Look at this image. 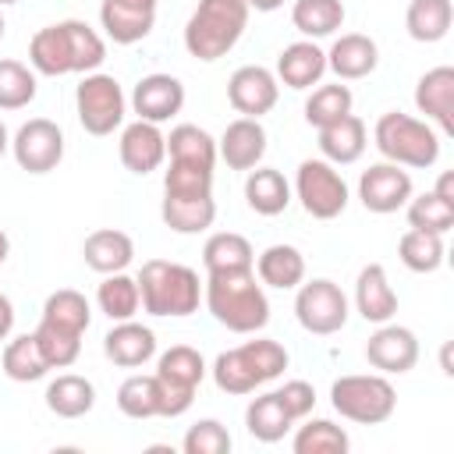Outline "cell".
<instances>
[{
  "label": "cell",
  "mask_w": 454,
  "mask_h": 454,
  "mask_svg": "<svg viewBox=\"0 0 454 454\" xmlns=\"http://www.w3.org/2000/svg\"><path fill=\"white\" fill-rule=\"evenodd\" d=\"M103 60H106L103 35L78 18L46 25L28 39V64L35 74H46V78L89 74V71H99Z\"/></svg>",
  "instance_id": "obj_1"
},
{
  "label": "cell",
  "mask_w": 454,
  "mask_h": 454,
  "mask_svg": "<svg viewBox=\"0 0 454 454\" xmlns=\"http://www.w3.org/2000/svg\"><path fill=\"white\" fill-rule=\"evenodd\" d=\"M202 301H206L209 316L234 333H255L270 323V298H266L255 270L206 273Z\"/></svg>",
  "instance_id": "obj_2"
},
{
  "label": "cell",
  "mask_w": 454,
  "mask_h": 454,
  "mask_svg": "<svg viewBox=\"0 0 454 454\" xmlns=\"http://www.w3.org/2000/svg\"><path fill=\"white\" fill-rule=\"evenodd\" d=\"M248 14L252 11L245 0H199L184 21V50L206 64L227 57L245 35Z\"/></svg>",
  "instance_id": "obj_3"
},
{
  "label": "cell",
  "mask_w": 454,
  "mask_h": 454,
  "mask_svg": "<svg viewBox=\"0 0 454 454\" xmlns=\"http://www.w3.org/2000/svg\"><path fill=\"white\" fill-rule=\"evenodd\" d=\"M138 294L149 316H192L202 301V280L192 266L170 259H145L138 270Z\"/></svg>",
  "instance_id": "obj_4"
},
{
  "label": "cell",
  "mask_w": 454,
  "mask_h": 454,
  "mask_svg": "<svg viewBox=\"0 0 454 454\" xmlns=\"http://www.w3.org/2000/svg\"><path fill=\"white\" fill-rule=\"evenodd\" d=\"M284 369H287V348L280 340L255 337L231 351H220L209 372L223 394H252L255 387L277 380Z\"/></svg>",
  "instance_id": "obj_5"
},
{
  "label": "cell",
  "mask_w": 454,
  "mask_h": 454,
  "mask_svg": "<svg viewBox=\"0 0 454 454\" xmlns=\"http://www.w3.org/2000/svg\"><path fill=\"white\" fill-rule=\"evenodd\" d=\"M372 142H376L380 156L397 167L426 170L440 160V131L429 121L401 114V110L380 114V121L372 128Z\"/></svg>",
  "instance_id": "obj_6"
},
{
  "label": "cell",
  "mask_w": 454,
  "mask_h": 454,
  "mask_svg": "<svg viewBox=\"0 0 454 454\" xmlns=\"http://www.w3.org/2000/svg\"><path fill=\"white\" fill-rule=\"evenodd\" d=\"M330 404L340 419L358 426H380L397 408V390L383 372H351L333 380Z\"/></svg>",
  "instance_id": "obj_7"
},
{
  "label": "cell",
  "mask_w": 454,
  "mask_h": 454,
  "mask_svg": "<svg viewBox=\"0 0 454 454\" xmlns=\"http://www.w3.org/2000/svg\"><path fill=\"white\" fill-rule=\"evenodd\" d=\"M124 110H128V99H124V89L114 74H103V71H89L78 89H74V114H78V124L103 138V135H114L121 124H124Z\"/></svg>",
  "instance_id": "obj_8"
},
{
  "label": "cell",
  "mask_w": 454,
  "mask_h": 454,
  "mask_svg": "<svg viewBox=\"0 0 454 454\" xmlns=\"http://www.w3.org/2000/svg\"><path fill=\"white\" fill-rule=\"evenodd\" d=\"M156 380L163 390V419H177L192 408L195 390L206 380V362L195 348L174 344L156 358Z\"/></svg>",
  "instance_id": "obj_9"
},
{
  "label": "cell",
  "mask_w": 454,
  "mask_h": 454,
  "mask_svg": "<svg viewBox=\"0 0 454 454\" xmlns=\"http://www.w3.org/2000/svg\"><path fill=\"white\" fill-rule=\"evenodd\" d=\"M294 195L316 220H333L348 209V181L330 160H301L294 174Z\"/></svg>",
  "instance_id": "obj_10"
},
{
  "label": "cell",
  "mask_w": 454,
  "mask_h": 454,
  "mask_svg": "<svg viewBox=\"0 0 454 454\" xmlns=\"http://www.w3.org/2000/svg\"><path fill=\"white\" fill-rule=\"evenodd\" d=\"M348 294L326 280V277H316V280H301L298 284V294H294V316L301 323V330L316 333V337H330L337 330H344L348 323Z\"/></svg>",
  "instance_id": "obj_11"
},
{
  "label": "cell",
  "mask_w": 454,
  "mask_h": 454,
  "mask_svg": "<svg viewBox=\"0 0 454 454\" xmlns=\"http://www.w3.org/2000/svg\"><path fill=\"white\" fill-rule=\"evenodd\" d=\"M11 153L21 170L50 174L64 160V131L50 117H32L11 135Z\"/></svg>",
  "instance_id": "obj_12"
},
{
  "label": "cell",
  "mask_w": 454,
  "mask_h": 454,
  "mask_svg": "<svg viewBox=\"0 0 454 454\" xmlns=\"http://www.w3.org/2000/svg\"><path fill=\"white\" fill-rule=\"evenodd\" d=\"M411 195H415L411 174H408L404 167L390 163V160L372 163V167L362 170V177H358V199H362V206H365L369 213H380V216L397 213V209H404V202H408Z\"/></svg>",
  "instance_id": "obj_13"
},
{
  "label": "cell",
  "mask_w": 454,
  "mask_h": 454,
  "mask_svg": "<svg viewBox=\"0 0 454 454\" xmlns=\"http://www.w3.org/2000/svg\"><path fill=\"white\" fill-rule=\"evenodd\" d=\"M280 99V82L270 67L262 64H245L227 78V103L241 114V117H262L277 106Z\"/></svg>",
  "instance_id": "obj_14"
},
{
  "label": "cell",
  "mask_w": 454,
  "mask_h": 454,
  "mask_svg": "<svg viewBox=\"0 0 454 454\" xmlns=\"http://www.w3.org/2000/svg\"><path fill=\"white\" fill-rule=\"evenodd\" d=\"M365 362L383 376H404L419 362V337L408 326L380 323V330L365 344Z\"/></svg>",
  "instance_id": "obj_15"
},
{
  "label": "cell",
  "mask_w": 454,
  "mask_h": 454,
  "mask_svg": "<svg viewBox=\"0 0 454 454\" xmlns=\"http://www.w3.org/2000/svg\"><path fill=\"white\" fill-rule=\"evenodd\" d=\"M181 106H184V85L174 74L156 71V74L138 78L131 89V110L138 114V121L163 124L174 114H181Z\"/></svg>",
  "instance_id": "obj_16"
},
{
  "label": "cell",
  "mask_w": 454,
  "mask_h": 454,
  "mask_svg": "<svg viewBox=\"0 0 454 454\" xmlns=\"http://www.w3.org/2000/svg\"><path fill=\"white\" fill-rule=\"evenodd\" d=\"M117 153H121L124 170L145 177V174H153V170L163 167V160H167V135L153 121H131L121 131Z\"/></svg>",
  "instance_id": "obj_17"
},
{
  "label": "cell",
  "mask_w": 454,
  "mask_h": 454,
  "mask_svg": "<svg viewBox=\"0 0 454 454\" xmlns=\"http://www.w3.org/2000/svg\"><path fill=\"white\" fill-rule=\"evenodd\" d=\"M156 4L160 0H103L99 21L106 39H114L117 46L142 43L156 25Z\"/></svg>",
  "instance_id": "obj_18"
},
{
  "label": "cell",
  "mask_w": 454,
  "mask_h": 454,
  "mask_svg": "<svg viewBox=\"0 0 454 454\" xmlns=\"http://www.w3.org/2000/svg\"><path fill=\"white\" fill-rule=\"evenodd\" d=\"M415 106L440 135H454V67L440 64L415 82Z\"/></svg>",
  "instance_id": "obj_19"
},
{
  "label": "cell",
  "mask_w": 454,
  "mask_h": 454,
  "mask_svg": "<svg viewBox=\"0 0 454 454\" xmlns=\"http://www.w3.org/2000/svg\"><path fill=\"white\" fill-rule=\"evenodd\" d=\"M216 156L231 170H252L266 156V128L255 117H238L216 138Z\"/></svg>",
  "instance_id": "obj_20"
},
{
  "label": "cell",
  "mask_w": 454,
  "mask_h": 454,
  "mask_svg": "<svg viewBox=\"0 0 454 454\" xmlns=\"http://www.w3.org/2000/svg\"><path fill=\"white\" fill-rule=\"evenodd\" d=\"M376 64H380V46H376V39H369L362 32H344L326 50V67L337 74V82L369 78L376 71Z\"/></svg>",
  "instance_id": "obj_21"
},
{
  "label": "cell",
  "mask_w": 454,
  "mask_h": 454,
  "mask_svg": "<svg viewBox=\"0 0 454 454\" xmlns=\"http://www.w3.org/2000/svg\"><path fill=\"white\" fill-rule=\"evenodd\" d=\"M355 312L365 323H390L397 316V291L387 280V270L380 262H369L358 270L355 280Z\"/></svg>",
  "instance_id": "obj_22"
},
{
  "label": "cell",
  "mask_w": 454,
  "mask_h": 454,
  "mask_svg": "<svg viewBox=\"0 0 454 454\" xmlns=\"http://www.w3.org/2000/svg\"><path fill=\"white\" fill-rule=\"evenodd\" d=\"M326 74V50L316 46V39H298L291 46L280 50L277 57V82H284L287 89H312L319 85Z\"/></svg>",
  "instance_id": "obj_23"
},
{
  "label": "cell",
  "mask_w": 454,
  "mask_h": 454,
  "mask_svg": "<svg viewBox=\"0 0 454 454\" xmlns=\"http://www.w3.org/2000/svg\"><path fill=\"white\" fill-rule=\"evenodd\" d=\"M103 355L121 369H138L156 355V333L135 319H121L103 337Z\"/></svg>",
  "instance_id": "obj_24"
},
{
  "label": "cell",
  "mask_w": 454,
  "mask_h": 454,
  "mask_svg": "<svg viewBox=\"0 0 454 454\" xmlns=\"http://www.w3.org/2000/svg\"><path fill=\"white\" fill-rule=\"evenodd\" d=\"M82 259H85L89 270H96V273H103V277H106V273H121V270H128L131 259H135V241H131L124 231H117V227H99V231H92V234L85 238Z\"/></svg>",
  "instance_id": "obj_25"
},
{
  "label": "cell",
  "mask_w": 454,
  "mask_h": 454,
  "mask_svg": "<svg viewBox=\"0 0 454 454\" xmlns=\"http://www.w3.org/2000/svg\"><path fill=\"white\" fill-rule=\"evenodd\" d=\"M365 145H369V131H365V121L355 117V114H344L340 121L319 128V153L333 167H344V163L362 160Z\"/></svg>",
  "instance_id": "obj_26"
},
{
  "label": "cell",
  "mask_w": 454,
  "mask_h": 454,
  "mask_svg": "<svg viewBox=\"0 0 454 454\" xmlns=\"http://www.w3.org/2000/svg\"><path fill=\"white\" fill-rule=\"evenodd\" d=\"M255 277L262 287H277V291H291L305 280V255L294 245H270L259 252L255 259Z\"/></svg>",
  "instance_id": "obj_27"
},
{
  "label": "cell",
  "mask_w": 454,
  "mask_h": 454,
  "mask_svg": "<svg viewBox=\"0 0 454 454\" xmlns=\"http://www.w3.org/2000/svg\"><path fill=\"white\" fill-rule=\"evenodd\" d=\"M245 202L259 216H277L291 206V184L277 167H252L245 177Z\"/></svg>",
  "instance_id": "obj_28"
},
{
  "label": "cell",
  "mask_w": 454,
  "mask_h": 454,
  "mask_svg": "<svg viewBox=\"0 0 454 454\" xmlns=\"http://www.w3.org/2000/svg\"><path fill=\"white\" fill-rule=\"evenodd\" d=\"M202 266L206 273H234V270H252L255 266V248L245 234L234 231H216L202 245Z\"/></svg>",
  "instance_id": "obj_29"
},
{
  "label": "cell",
  "mask_w": 454,
  "mask_h": 454,
  "mask_svg": "<svg viewBox=\"0 0 454 454\" xmlns=\"http://www.w3.org/2000/svg\"><path fill=\"white\" fill-rule=\"evenodd\" d=\"M43 397L57 419H82L96 404V387H92V380H85L78 372H60L57 380H50Z\"/></svg>",
  "instance_id": "obj_30"
},
{
  "label": "cell",
  "mask_w": 454,
  "mask_h": 454,
  "mask_svg": "<svg viewBox=\"0 0 454 454\" xmlns=\"http://www.w3.org/2000/svg\"><path fill=\"white\" fill-rule=\"evenodd\" d=\"M291 426H294V419H291L287 408L280 404L277 390L252 397L248 408H245V429H248V436H255L259 443H277V440H284V436L291 433Z\"/></svg>",
  "instance_id": "obj_31"
},
{
  "label": "cell",
  "mask_w": 454,
  "mask_h": 454,
  "mask_svg": "<svg viewBox=\"0 0 454 454\" xmlns=\"http://www.w3.org/2000/svg\"><path fill=\"white\" fill-rule=\"evenodd\" d=\"M160 216L174 234H202L213 227L216 220V199H177V195H163L160 202Z\"/></svg>",
  "instance_id": "obj_32"
},
{
  "label": "cell",
  "mask_w": 454,
  "mask_h": 454,
  "mask_svg": "<svg viewBox=\"0 0 454 454\" xmlns=\"http://www.w3.org/2000/svg\"><path fill=\"white\" fill-rule=\"evenodd\" d=\"M117 408L128 419H163V390L156 372H131L117 387Z\"/></svg>",
  "instance_id": "obj_33"
},
{
  "label": "cell",
  "mask_w": 454,
  "mask_h": 454,
  "mask_svg": "<svg viewBox=\"0 0 454 454\" xmlns=\"http://www.w3.org/2000/svg\"><path fill=\"white\" fill-rule=\"evenodd\" d=\"M167 156L170 163H192V167H216V138L199 124H177L167 135Z\"/></svg>",
  "instance_id": "obj_34"
},
{
  "label": "cell",
  "mask_w": 454,
  "mask_h": 454,
  "mask_svg": "<svg viewBox=\"0 0 454 454\" xmlns=\"http://www.w3.org/2000/svg\"><path fill=\"white\" fill-rule=\"evenodd\" d=\"M0 369H4V376L14 380V383H35V380H43V376L50 372V362H46V355H43L35 333H21V337H14V340L4 348Z\"/></svg>",
  "instance_id": "obj_35"
},
{
  "label": "cell",
  "mask_w": 454,
  "mask_h": 454,
  "mask_svg": "<svg viewBox=\"0 0 454 454\" xmlns=\"http://www.w3.org/2000/svg\"><path fill=\"white\" fill-rule=\"evenodd\" d=\"M454 21L450 0H411L404 11V28L415 43H440L447 39Z\"/></svg>",
  "instance_id": "obj_36"
},
{
  "label": "cell",
  "mask_w": 454,
  "mask_h": 454,
  "mask_svg": "<svg viewBox=\"0 0 454 454\" xmlns=\"http://www.w3.org/2000/svg\"><path fill=\"white\" fill-rule=\"evenodd\" d=\"M96 305H99V312H103L110 323L135 319V312L142 309L138 280H135V277H128L124 270H121V273H106V277H103V284L96 287Z\"/></svg>",
  "instance_id": "obj_37"
},
{
  "label": "cell",
  "mask_w": 454,
  "mask_h": 454,
  "mask_svg": "<svg viewBox=\"0 0 454 454\" xmlns=\"http://www.w3.org/2000/svg\"><path fill=\"white\" fill-rule=\"evenodd\" d=\"M291 25L305 39H326L344 25V4L340 0H294Z\"/></svg>",
  "instance_id": "obj_38"
},
{
  "label": "cell",
  "mask_w": 454,
  "mask_h": 454,
  "mask_svg": "<svg viewBox=\"0 0 454 454\" xmlns=\"http://www.w3.org/2000/svg\"><path fill=\"white\" fill-rule=\"evenodd\" d=\"M397 259L411 273H436L443 266V234L408 227L401 234V241H397Z\"/></svg>",
  "instance_id": "obj_39"
},
{
  "label": "cell",
  "mask_w": 454,
  "mask_h": 454,
  "mask_svg": "<svg viewBox=\"0 0 454 454\" xmlns=\"http://www.w3.org/2000/svg\"><path fill=\"white\" fill-rule=\"evenodd\" d=\"M43 323H53V326H64L71 333H85L89 323H92V309H89V298L74 287H60L53 291L46 301H43Z\"/></svg>",
  "instance_id": "obj_40"
},
{
  "label": "cell",
  "mask_w": 454,
  "mask_h": 454,
  "mask_svg": "<svg viewBox=\"0 0 454 454\" xmlns=\"http://www.w3.org/2000/svg\"><path fill=\"white\" fill-rule=\"evenodd\" d=\"M348 447H351V436L330 419H309L305 426H298L291 440L294 454H348Z\"/></svg>",
  "instance_id": "obj_41"
},
{
  "label": "cell",
  "mask_w": 454,
  "mask_h": 454,
  "mask_svg": "<svg viewBox=\"0 0 454 454\" xmlns=\"http://www.w3.org/2000/svg\"><path fill=\"white\" fill-rule=\"evenodd\" d=\"M351 106H355V96H351L348 85H340V82L319 85V89H312V96L305 99V121L319 131V128L340 121L344 114H351Z\"/></svg>",
  "instance_id": "obj_42"
},
{
  "label": "cell",
  "mask_w": 454,
  "mask_h": 454,
  "mask_svg": "<svg viewBox=\"0 0 454 454\" xmlns=\"http://www.w3.org/2000/svg\"><path fill=\"white\" fill-rule=\"evenodd\" d=\"M39 92L35 71L21 60H0V110H25Z\"/></svg>",
  "instance_id": "obj_43"
},
{
  "label": "cell",
  "mask_w": 454,
  "mask_h": 454,
  "mask_svg": "<svg viewBox=\"0 0 454 454\" xmlns=\"http://www.w3.org/2000/svg\"><path fill=\"white\" fill-rule=\"evenodd\" d=\"M408 209V227L415 231H433V234H447L454 227V206L443 202L436 192H422V195H411L404 202Z\"/></svg>",
  "instance_id": "obj_44"
},
{
  "label": "cell",
  "mask_w": 454,
  "mask_h": 454,
  "mask_svg": "<svg viewBox=\"0 0 454 454\" xmlns=\"http://www.w3.org/2000/svg\"><path fill=\"white\" fill-rule=\"evenodd\" d=\"M163 195L177 199H206L213 195V170L192 163H167L163 170Z\"/></svg>",
  "instance_id": "obj_45"
},
{
  "label": "cell",
  "mask_w": 454,
  "mask_h": 454,
  "mask_svg": "<svg viewBox=\"0 0 454 454\" xmlns=\"http://www.w3.org/2000/svg\"><path fill=\"white\" fill-rule=\"evenodd\" d=\"M32 333H35V340H39V348H43L50 369H67V365H74V358L82 355V333H71V330H64V326L43 323V319H39V326H35Z\"/></svg>",
  "instance_id": "obj_46"
},
{
  "label": "cell",
  "mask_w": 454,
  "mask_h": 454,
  "mask_svg": "<svg viewBox=\"0 0 454 454\" xmlns=\"http://www.w3.org/2000/svg\"><path fill=\"white\" fill-rule=\"evenodd\" d=\"M184 454H227L231 450V433L220 419H199L195 426H188L184 440H181Z\"/></svg>",
  "instance_id": "obj_47"
},
{
  "label": "cell",
  "mask_w": 454,
  "mask_h": 454,
  "mask_svg": "<svg viewBox=\"0 0 454 454\" xmlns=\"http://www.w3.org/2000/svg\"><path fill=\"white\" fill-rule=\"evenodd\" d=\"M277 397H280V404L287 408V415L298 422V419H305L312 408H316V390H312V383H305V380H287L280 390H277Z\"/></svg>",
  "instance_id": "obj_48"
},
{
  "label": "cell",
  "mask_w": 454,
  "mask_h": 454,
  "mask_svg": "<svg viewBox=\"0 0 454 454\" xmlns=\"http://www.w3.org/2000/svg\"><path fill=\"white\" fill-rule=\"evenodd\" d=\"M14 330V305L7 294H0V340H7Z\"/></svg>",
  "instance_id": "obj_49"
},
{
  "label": "cell",
  "mask_w": 454,
  "mask_h": 454,
  "mask_svg": "<svg viewBox=\"0 0 454 454\" xmlns=\"http://www.w3.org/2000/svg\"><path fill=\"white\" fill-rule=\"evenodd\" d=\"M433 192H436V195H440L443 202H450V206H454V174H450V170H443Z\"/></svg>",
  "instance_id": "obj_50"
},
{
  "label": "cell",
  "mask_w": 454,
  "mask_h": 454,
  "mask_svg": "<svg viewBox=\"0 0 454 454\" xmlns=\"http://www.w3.org/2000/svg\"><path fill=\"white\" fill-rule=\"evenodd\" d=\"M245 4H248V11H262V14H270V11L284 7V0H245Z\"/></svg>",
  "instance_id": "obj_51"
},
{
  "label": "cell",
  "mask_w": 454,
  "mask_h": 454,
  "mask_svg": "<svg viewBox=\"0 0 454 454\" xmlns=\"http://www.w3.org/2000/svg\"><path fill=\"white\" fill-rule=\"evenodd\" d=\"M7 149H11V135H7V124L0 121V156H4Z\"/></svg>",
  "instance_id": "obj_52"
},
{
  "label": "cell",
  "mask_w": 454,
  "mask_h": 454,
  "mask_svg": "<svg viewBox=\"0 0 454 454\" xmlns=\"http://www.w3.org/2000/svg\"><path fill=\"white\" fill-rule=\"evenodd\" d=\"M7 255H11V238H7L4 231H0V262H4Z\"/></svg>",
  "instance_id": "obj_53"
},
{
  "label": "cell",
  "mask_w": 454,
  "mask_h": 454,
  "mask_svg": "<svg viewBox=\"0 0 454 454\" xmlns=\"http://www.w3.org/2000/svg\"><path fill=\"white\" fill-rule=\"evenodd\" d=\"M440 362H443V372L450 376L454 369H450V344H443V355H440Z\"/></svg>",
  "instance_id": "obj_54"
},
{
  "label": "cell",
  "mask_w": 454,
  "mask_h": 454,
  "mask_svg": "<svg viewBox=\"0 0 454 454\" xmlns=\"http://www.w3.org/2000/svg\"><path fill=\"white\" fill-rule=\"evenodd\" d=\"M4 28H7V21H4V14H0V39H4Z\"/></svg>",
  "instance_id": "obj_55"
},
{
  "label": "cell",
  "mask_w": 454,
  "mask_h": 454,
  "mask_svg": "<svg viewBox=\"0 0 454 454\" xmlns=\"http://www.w3.org/2000/svg\"><path fill=\"white\" fill-rule=\"evenodd\" d=\"M4 4H18V0H0V7H4Z\"/></svg>",
  "instance_id": "obj_56"
}]
</instances>
